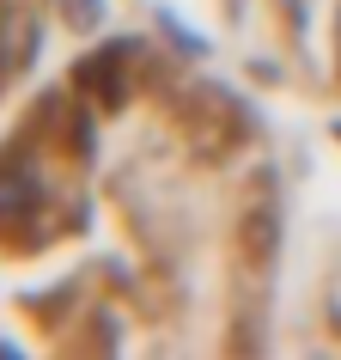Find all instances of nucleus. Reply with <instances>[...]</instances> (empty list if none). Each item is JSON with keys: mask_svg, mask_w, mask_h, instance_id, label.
I'll use <instances>...</instances> for the list:
<instances>
[{"mask_svg": "<svg viewBox=\"0 0 341 360\" xmlns=\"http://www.w3.org/2000/svg\"><path fill=\"white\" fill-rule=\"evenodd\" d=\"M37 19H31V0H0V92L19 79L25 56H31Z\"/></svg>", "mask_w": 341, "mask_h": 360, "instance_id": "1", "label": "nucleus"}]
</instances>
